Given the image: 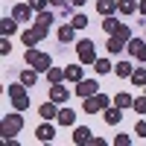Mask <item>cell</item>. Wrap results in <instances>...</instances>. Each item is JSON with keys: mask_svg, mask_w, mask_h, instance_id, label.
Listing matches in <instances>:
<instances>
[{"mask_svg": "<svg viewBox=\"0 0 146 146\" xmlns=\"http://www.w3.org/2000/svg\"><path fill=\"white\" fill-rule=\"evenodd\" d=\"M6 94H9V100H12V105H15V111H27L29 108V94H27V85H9L6 88Z\"/></svg>", "mask_w": 146, "mask_h": 146, "instance_id": "obj_1", "label": "cell"}, {"mask_svg": "<svg viewBox=\"0 0 146 146\" xmlns=\"http://www.w3.org/2000/svg\"><path fill=\"white\" fill-rule=\"evenodd\" d=\"M21 129H23V117H21V111L6 114L3 120H0V135H3V140H9L12 135H18Z\"/></svg>", "mask_w": 146, "mask_h": 146, "instance_id": "obj_2", "label": "cell"}, {"mask_svg": "<svg viewBox=\"0 0 146 146\" xmlns=\"http://www.w3.org/2000/svg\"><path fill=\"white\" fill-rule=\"evenodd\" d=\"M27 64L35 67L38 73H47V70L53 67V58L47 56V53H41V50H35V47H29V50H27Z\"/></svg>", "mask_w": 146, "mask_h": 146, "instance_id": "obj_3", "label": "cell"}, {"mask_svg": "<svg viewBox=\"0 0 146 146\" xmlns=\"http://www.w3.org/2000/svg\"><path fill=\"white\" fill-rule=\"evenodd\" d=\"M108 102H111V100H108L105 94H94V96H88V100L82 102V111L85 114H100V111L108 108Z\"/></svg>", "mask_w": 146, "mask_h": 146, "instance_id": "obj_4", "label": "cell"}, {"mask_svg": "<svg viewBox=\"0 0 146 146\" xmlns=\"http://www.w3.org/2000/svg\"><path fill=\"white\" fill-rule=\"evenodd\" d=\"M76 56H79L82 64H94V62H96V47H94V41L82 38V41L76 44Z\"/></svg>", "mask_w": 146, "mask_h": 146, "instance_id": "obj_5", "label": "cell"}, {"mask_svg": "<svg viewBox=\"0 0 146 146\" xmlns=\"http://www.w3.org/2000/svg\"><path fill=\"white\" fill-rule=\"evenodd\" d=\"M47 29H50V27H41V23H35L32 29L23 32V44H27V47H35L38 41H44V38H47Z\"/></svg>", "mask_w": 146, "mask_h": 146, "instance_id": "obj_6", "label": "cell"}, {"mask_svg": "<svg viewBox=\"0 0 146 146\" xmlns=\"http://www.w3.org/2000/svg\"><path fill=\"white\" fill-rule=\"evenodd\" d=\"M94 94H100V85H96L94 79H82V82H76V96L88 100V96H94Z\"/></svg>", "mask_w": 146, "mask_h": 146, "instance_id": "obj_7", "label": "cell"}, {"mask_svg": "<svg viewBox=\"0 0 146 146\" xmlns=\"http://www.w3.org/2000/svg\"><path fill=\"white\" fill-rule=\"evenodd\" d=\"M12 18H18V21H32L35 18V9L29 3H18V6H12Z\"/></svg>", "mask_w": 146, "mask_h": 146, "instance_id": "obj_8", "label": "cell"}, {"mask_svg": "<svg viewBox=\"0 0 146 146\" xmlns=\"http://www.w3.org/2000/svg\"><path fill=\"white\" fill-rule=\"evenodd\" d=\"M129 53L135 56V58H140V62H146V44L143 41H137V38H129Z\"/></svg>", "mask_w": 146, "mask_h": 146, "instance_id": "obj_9", "label": "cell"}, {"mask_svg": "<svg viewBox=\"0 0 146 146\" xmlns=\"http://www.w3.org/2000/svg\"><path fill=\"white\" fill-rule=\"evenodd\" d=\"M102 117H105V123H108V126H117L120 120H123V108H117V105H114V108H105Z\"/></svg>", "mask_w": 146, "mask_h": 146, "instance_id": "obj_10", "label": "cell"}, {"mask_svg": "<svg viewBox=\"0 0 146 146\" xmlns=\"http://www.w3.org/2000/svg\"><path fill=\"white\" fill-rule=\"evenodd\" d=\"M56 105H58V102H53V100L44 102V105L38 108V114H41L44 120H56V117H58V108H56Z\"/></svg>", "mask_w": 146, "mask_h": 146, "instance_id": "obj_11", "label": "cell"}, {"mask_svg": "<svg viewBox=\"0 0 146 146\" xmlns=\"http://www.w3.org/2000/svg\"><path fill=\"white\" fill-rule=\"evenodd\" d=\"M56 120H58V126H73L76 123V111H73V108H62Z\"/></svg>", "mask_w": 146, "mask_h": 146, "instance_id": "obj_12", "label": "cell"}, {"mask_svg": "<svg viewBox=\"0 0 146 146\" xmlns=\"http://www.w3.org/2000/svg\"><path fill=\"white\" fill-rule=\"evenodd\" d=\"M35 135H38V140H44V143H50V140L56 137V129L50 126V120H47L44 126H38V131H35Z\"/></svg>", "mask_w": 146, "mask_h": 146, "instance_id": "obj_13", "label": "cell"}, {"mask_svg": "<svg viewBox=\"0 0 146 146\" xmlns=\"http://www.w3.org/2000/svg\"><path fill=\"white\" fill-rule=\"evenodd\" d=\"M67 96H70V94H67V88H62L58 82L50 88V100H53V102H67Z\"/></svg>", "mask_w": 146, "mask_h": 146, "instance_id": "obj_14", "label": "cell"}, {"mask_svg": "<svg viewBox=\"0 0 146 146\" xmlns=\"http://www.w3.org/2000/svg\"><path fill=\"white\" fill-rule=\"evenodd\" d=\"M96 12H100V15H114L117 0H96Z\"/></svg>", "mask_w": 146, "mask_h": 146, "instance_id": "obj_15", "label": "cell"}, {"mask_svg": "<svg viewBox=\"0 0 146 146\" xmlns=\"http://www.w3.org/2000/svg\"><path fill=\"white\" fill-rule=\"evenodd\" d=\"M135 9H140V3H135V0H117V12H120V15L129 18Z\"/></svg>", "mask_w": 146, "mask_h": 146, "instance_id": "obj_16", "label": "cell"}, {"mask_svg": "<svg viewBox=\"0 0 146 146\" xmlns=\"http://www.w3.org/2000/svg\"><path fill=\"white\" fill-rule=\"evenodd\" d=\"M88 140H91V129H88V126H79L76 131H73V143L82 146V143H88Z\"/></svg>", "mask_w": 146, "mask_h": 146, "instance_id": "obj_17", "label": "cell"}, {"mask_svg": "<svg viewBox=\"0 0 146 146\" xmlns=\"http://www.w3.org/2000/svg\"><path fill=\"white\" fill-rule=\"evenodd\" d=\"M50 6H53V9H58L62 15H70L76 3H73V0H50Z\"/></svg>", "mask_w": 146, "mask_h": 146, "instance_id": "obj_18", "label": "cell"}, {"mask_svg": "<svg viewBox=\"0 0 146 146\" xmlns=\"http://www.w3.org/2000/svg\"><path fill=\"white\" fill-rule=\"evenodd\" d=\"M0 29H3V35L9 38V35L18 29V18H12V15H9V18H3V21H0Z\"/></svg>", "mask_w": 146, "mask_h": 146, "instance_id": "obj_19", "label": "cell"}, {"mask_svg": "<svg viewBox=\"0 0 146 146\" xmlns=\"http://www.w3.org/2000/svg\"><path fill=\"white\" fill-rule=\"evenodd\" d=\"M131 70H135V67H131L129 62H117L114 64V73H117L120 79H131Z\"/></svg>", "mask_w": 146, "mask_h": 146, "instance_id": "obj_20", "label": "cell"}, {"mask_svg": "<svg viewBox=\"0 0 146 146\" xmlns=\"http://www.w3.org/2000/svg\"><path fill=\"white\" fill-rule=\"evenodd\" d=\"M21 82L27 85V88H29V85H35V82H38V70H35V67H27V70L21 73Z\"/></svg>", "mask_w": 146, "mask_h": 146, "instance_id": "obj_21", "label": "cell"}, {"mask_svg": "<svg viewBox=\"0 0 146 146\" xmlns=\"http://www.w3.org/2000/svg\"><path fill=\"white\" fill-rule=\"evenodd\" d=\"M131 102H135V96H131V94H126V91H120V94L114 96V105H117V108H129Z\"/></svg>", "mask_w": 146, "mask_h": 146, "instance_id": "obj_22", "label": "cell"}, {"mask_svg": "<svg viewBox=\"0 0 146 146\" xmlns=\"http://www.w3.org/2000/svg\"><path fill=\"white\" fill-rule=\"evenodd\" d=\"M64 79H70V82H82V67H79V64L64 67Z\"/></svg>", "mask_w": 146, "mask_h": 146, "instance_id": "obj_23", "label": "cell"}, {"mask_svg": "<svg viewBox=\"0 0 146 146\" xmlns=\"http://www.w3.org/2000/svg\"><path fill=\"white\" fill-rule=\"evenodd\" d=\"M53 12L50 9H44V12H35V23H41V27H50V23H53Z\"/></svg>", "mask_w": 146, "mask_h": 146, "instance_id": "obj_24", "label": "cell"}, {"mask_svg": "<svg viewBox=\"0 0 146 146\" xmlns=\"http://www.w3.org/2000/svg\"><path fill=\"white\" fill-rule=\"evenodd\" d=\"M123 50H126V41L111 35V38H108V53H123Z\"/></svg>", "mask_w": 146, "mask_h": 146, "instance_id": "obj_25", "label": "cell"}, {"mask_svg": "<svg viewBox=\"0 0 146 146\" xmlns=\"http://www.w3.org/2000/svg\"><path fill=\"white\" fill-rule=\"evenodd\" d=\"M131 85H146V67H137V70H131Z\"/></svg>", "mask_w": 146, "mask_h": 146, "instance_id": "obj_26", "label": "cell"}, {"mask_svg": "<svg viewBox=\"0 0 146 146\" xmlns=\"http://www.w3.org/2000/svg\"><path fill=\"white\" fill-rule=\"evenodd\" d=\"M73 32H76V27H58V41H73Z\"/></svg>", "mask_w": 146, "mask_h": 146, "instance_id": "obj_27", "label": "cell"}, {"mask_svg": "<svg viewBox=\"0 0 146 146\" xmlns=\"http://www.w3.org/2000/svg\"><path fill=\"white\" fill-rule=\"evenodd\" d=\"M94 67H96V73H111V70H114V64L108 62V58H96Z\"/></svg>", "mask_w": 146, "mask_h": 146, "instance_id": "obj_28", "label": "cell"}, {"mask_svg": "<svg viewBox=\"0 0 146 146\" xmlns=\"http://www.w3.org/2000/svg\"><path fill=\"white\" fill-rule=\"evenodd\" d=\"M47 79H50L53 85L62 82V79H64V70H62V67H50V70H47Z\"/></svg>", "mask_w": 146, "mask_h": 146, "instance_id": "obj_29", "label": "cell"}, {"mask_svg": "<svg viewBox=\"0 0 146 146\" xmlns=\"http://www.w3.org/2000/svg\"><path fill=\"white\" fill-rule=\"evenodd\" d=\"M117 27H120V23H117V21H114V18H108V15H105V18H102V29H105V32H108V35H114V32H117Z\"/></svg>", "mask_w": 146, "mask_h": 146, "instance_id": "obj_30", "label": "cell"}, {"mask_svg": "<svg viewBox=\"0 0 146 146\" xmlns=\"http://www.w3.org/2000/svg\"><path fill=\"white\" fill-rule=\"evenodd\" d=\"M114 35H117V38H123V41L129 44V38H131V29L126 27V23H120V27H117V32H114Z\"/></svg>", "mask_w": 146, "mask_h": 146, "instance_id": "obj_31", "label": "cell"}, {"mask_svg": "<svg viewBox=\"0 0 146 146\" xmlns=\"http://www.w3.org/2000/svg\"><path fill=\"white\" fill-rule=\"evenodd\" d=\"M131 108H135L137 114H146V94H143V96H137V100L131 102Z\"/></svg>", "mask_w": 146, "mask_h": 146, "instance_id": "obj_32", "label": "cell"}, {"mask_svg": "<svg viewBox=\"0 0 146 146\" xmlns=\"http://www.w3.org/2000/svg\"><path fill=\"white\" fill-rule=\"evenodd\" d=\"M73 27H76V29H85V27H88V18H85V15H73Z\"/></svg>", "mask_w": 146, "mask_h": 146, "instance_id": "obj_33", "label": "cell"}, {"mask_svg": "<svg viewBox=\"0 0 146 146\" xmlns=\"http://www.w3.org/2000/svg\"><path fill=\"white\" fill-rule=\"evenodd\" d=\"M47 3H50V0H29V6H32L35 12H44V9H47Z\"/></svg>", "mask_w": 146, "mask_h": 146, "instance_id": "obj_34", "label": "cell"}, {"mask_svg": "<svg viewBox=\"0 0 146 146\" xmlns=\"http://www.w3.org/2000/svg\"><path fill=\"white\" fill-rule=\"evenodd\" d=\"M12 53V44H9V38L3 35V41H0V56H9Z\"/></svg>", "mask_w": 146, "mask_h": 146, "instance_id": "obj_35", "label": "cell"}, {"mask_svg": "<svg viewBox=\"0 0 146 146\" xmlns=\"http://www.w3.org/2000/svg\"><path fill=\"white\" fill-rule=\"evenodd\" d=\"M129 143H131L129 135H117V137H114V146H129Z\"/></svg>", "mask_w": 146, "mask_h": 146, "instance_id": "obj_36", "label": "cell"}, {"mask_svg": "<svg viewBox=\"0 0 146 146\" xmlns=\"http://www.w3.org/2000/svg\"><path fill=\"white\" fill-rule=\"evenodd\" d=\"M135 135H140V137H146V120H140V123L135 126Z\"/></svg>", "mask_w": 146, "mask_h": 146, "instance_id": "obj_37", "label": "cell"}, {"mask_svg": "<svg viewBox=\"0 0 146 146\" xmlns=\"http://www.w3.org/2000/svg\"><path fill=\"white\" fill-rule=\"evenodd\" d=\"M88 143H91V146H105V140H102V137H94V135H91V140H88Z\"/></svg>", "mask_w": 146, "mask_h": 146, "instance_id": "obj_38", "label": "cell"}, {"mask_svg": "<svg viewBox=\"0 0 146 146\" xmlns=\"http://www.w3.org/2000/svg\"><path fill=\"white\" fill-rule=\"evenodd\" d=\"M140 15L146 18V0H140Z\"/></svg>", "mask_w": 146, "mask_h": 146, "instance_id": "obj_39", "label": "cell"}, {"mask_svg": "<svg viewBox=\"0 0 146 146\" xmlns=\"http://www.w3.org/2000/svg\"><path fill=\"white\" fill-rule=\"evenodd\" d=\"M73 3H76V6H82V3H85V0H73Z\"/></svg>", "mask_w": 146, "mask_h": 146, "instance_id": "obj_40", "label": "cell"}, {"mask_svg": "<svg viewBox=\"0 0 146 146\" xmlns=\"http://www.w3.org/2000/svg\"><path fill=\"white\" fill-rule=\"evenodd\" d=\"M143 94H146V85H143Z\"/></svg>", "mask_w": 146, "mask_h": 146, "instance_id": "obj_41", "label": "cell"}]
</instances>
